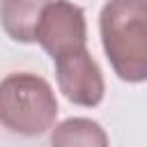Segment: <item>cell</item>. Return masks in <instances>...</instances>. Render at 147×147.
Returning a JSON list of instances; mask_svg holds the SVG:
<instances>
[{
  "label": "cell",
  "instance_id": "obj_1",
  "mask_svg": "<svg viewBox=\"0 0 147 147\" xmlns=\"http://www.w3.org/2000/svg\"><path fill=\"white\" fill-rule=\"evenodd\" d=\"M99 28L115 74L122 80L142 83L147 78V0H108Z\"/></svg>",
  "mask_w": 147,
  "mask_h": 147
},
{
  "label": "cell",
  "instance_id": "obj_2",
  "mask_svg": "<svg viewBox=\"0 0 147 147\" xmlns=\"http://www.w3.org/2000/svg\"><path fill=\"white\" fill-rule=\"evenodd\" d=\"M57 117L53 87L37 74H9L0 80V124L21 136L46 133Z\"/></svg>",
  "mask_w": 147,
  "mask_h": 147
},
{
  "label": "cell",
  "instance_id": "obj_3",
  "mask_svg": "<svg viewBox=\"0 0 147 147\" xmlns=\"http://www.w3.org/2000/svg\"><path fill=\"white\" fill-rule=\"evenodd\" d=\"M34 41L55 60L76 48H85V11L69 0H51L34 28Z\"/></svg>",
  "mask_w": 147,
  "mask_h": 147
},
{
  "label": "cell",
  "instance_id": "obj_4",
  "mask_svg": "<svg viewBox=\"0 0 147 147\" xmlns=\"http://www.w3.org/2000/svg\"><path fill=\"white\" fill-rule=\"evenodd\" d=\"M57 71L60 92L78 106H96L103 99L106 85L96 60L90 55L87 48H76L53 60Z\"/></svg>",
  "mask_w": 147,
  "mask_h": 147
},
{
  "label": "cell",
  "instance_id": "obj_5",
  "mask_svg": "<svg viewBox=\"0 0 147 147\" xmlns=\"http://www.w3.org/2000/svg\"><path fill=\"white\" fill-rule=\"evenodd\" d=\"M51 0H0V23L5 32L23 44L34 41V28Z\"/></svg>",
  "mask_w": 147,
  "mask_h": 147
},
{
  "label": "cell",
  "instance_id": "obj_6",
  "mask_svg": "<svg viewBox=\"0 0 147 147\" xmlns=\"http://www.w3.org/2000/svg\"><path fill=\"white\" fill-rule=\"evenodd\" d=\"M51 147H108V136L94 119L69 117L55 126Z\"/></svg>",
  "mask_w": 147,
  "mask_h": 147
}]
</instances>
